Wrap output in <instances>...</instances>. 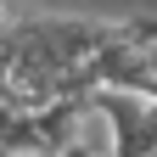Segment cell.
Wrapping results in <instances>:
<instances>
[{
    "instance_id": "cell-4",
    "label": "cell",
    "mask_w": 157,
    "mask_h": 157,
    "mask_svg": "<svg viewBox=\"0 0 157 157\" xmlns=\"http://www.w3.org/2000/svg\"><path fill=\"white\" fill-rule=\"evenodd\" d=\"M6 157H62L34 118H6Z\"/></svg>"
},
{
    "instance_id": "cell-1",
    "label": "cell",
    "mask_w": 157,
    "mask_h": 157,
    "mask_svg": "<svg viewBox=\"0 0 157 157\" xmlns=\"http://www.w3.org/2000/svg\"><path fill=\"white\" fill-rule=\"evenodd\" d=\"M124 23L56 11H6V118H39L67 95H84L90 62Z\"/></svg>"
},
{
    "instance_id": "cell-3",
    "label": "cell",
    "mask_w": 157,
    "mask_h": 157,
    "mask_svg": "<svg viewBox=\"0 0 157 157\" xmlns=\"http://www.w3.org/2000/svg\"><path fill=\"white\" fill-rule=\"evenodd\" d=\"M118 124V151L124 157H157V101L129 90H95Z\"/></svg>"
},
{
    "instance_id": "cell-2",
    "label": "cell",
    "mask_w": 157,
    "mask_h": 157,
    "mask_svg": "<svg viewBox=\"0 0 157 157\" xmlns=\"http://www.w3.org/2000/svg\"><path fill=\"white\" fill-rule=\"evenodd\" d=\"M90 84L157 101V17H129L112 34V45L90 62Z\"/></svg>"
}]
</instances>
